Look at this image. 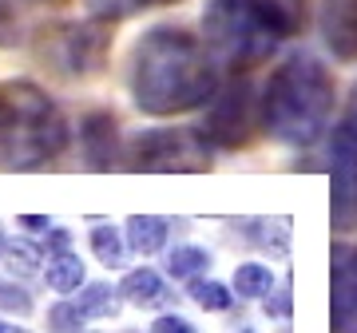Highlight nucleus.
<instances>
[{
  "mask_svg": "<svg viewBox=\"0 0 357 333\" xmlns=\"http://www.w3.org/2000/svg\"><path fill=\"white\" fill-rule=\"evenodd\" d=\"M128 91L143 116H183L218 95V60L195 32L155 24L131 44Z\"/></svg>",
  "mask_w": 357,
  "mask_h": 333,
  "instance_id": "obj_1",
  "label": "nucleus"
},
{
  "mask_svg": "<svg viewBox=\"0 0 357 333\" xmlns=\"http://www.w3.org/2000/svg\"><path fill=\"white\" fill-rule=\"evenodd\" d=\"M333 107H337L333 72L314 52H290L262 88L258 119L286 147H310L330 131Z\"/></svg>",
  "mask_w": 357,
  "mask_h": 333,
  "instance_id": "obj_2",
  "label": "nucleus"
},
{
  "mask_svg": "<svg viewBox=\"0 0 357 333\" xmlns=\"http://www.w3.org/2000/svg\"><path fill=\"white\" fill-rule=\"evenodd\" d=\"M68 147L60 103L32 79H0V171H36Z\"/></svg>",
  "mask_w": 357,
  "mask_h": 333,
  "instance_id": "obj_3",
  "label": "nucleus"
},
{
  "mask_svg": "<svg viewBox=\"0 0 357 333\" xmlns=\"http://www.w3.org/2000/svg\"><path fill=\"white\" fill-rule=\"evenodd\" d=\"M294 16L278 0H206L203 44L222 68L250 72L290 40Z\"/></svg>",
  "mask_w": 357,
  "mask_h": 333,
  "instance_id": "obj_4",
  "label": "nucleus"
},
{
  "mask_svg": "<svg viewBox=\"0 0 357 333\" xmlns=\"http://www.w3.org/2000/svg\"><path fill=\"white\" fill-rule=\"evenodd\" d=\"M119 163L128 171H206L211 143L206 135L187 127H155L128 139V147L119 151Z\"/></svg>",
  "mask_w": 357,
  "mask_h": 333,
  "instance_id": "obj_5",
  "label": "nucleus"
},
{
  "mask_svg": "<svg viewBox=\"0 0 357 333\" xmlns=\"http://www.w3.org/2000/svg\"><path fill=\"white\" fill-rule=\"evenodd\" d=\"M330 218L333 231H357V84L330 135Z\"/></svg>",
  "mask_w": 357,
  "mask_h": 333,
  "instance_id": "obj_6",
  "label": "nucleus"
},
{
  "mask_svg": "<svg viewBox=\"0 0 357 333\" xmlns=\"http://www.w3.org/2000/svg\"><path fill=\"white\" fill-rule=\"evenodd\" d=\"M255 116H258V103L250 95L246 84H234L218 95V103L211 107V116L203 123V135L206 143H215V147H243L250 139V131H255Z\"/></svg>",
  "mask_w": 357,
  "mask_h": 333,
  "instance_id": "obj_7",
  "label": "nucleus"
},
{
  "mask_svg": "<svg viewBox=\"0 0 357 333\" xmlns=\"http://www.w3.org/2000/svg\"><path fill=\"white\" fill-rule=\"evenodd\" d=\"M330 325L333 333H357V246L333 242L330 250Z\"/></svg>",
  "mask_w": 357,
  "mask_h": 333,
  "instance_id": "obj_8",
  "label": "nucleus"
},
{
  "mask_svg": "<svg viewBox=\"0 0 357 333\" xmlns=\"http://www.w3.org/2000/svg\"><path fill=\"white\" fill-rule=\"evenodd\" d=\"M318 32L321 44L333 52V60L357 64V0H321Z\"/></svg>",
  "mask_w": 357,
  "mask_h": 333,
  "instance_id": "obj_9",
  "label": "nucleus"
},
{
  "mask_svg": "<svg viewBox=\"0 0 357 333\" xmlns=\"http://www.w3.org/2000/svg\"><path fill=\"white\" fill-rule=\"evenodd\" d=\"M79 143H84V159L96 171H107L112 163H119V139H115V119L107 111H91L79 123Z\"/></svg>",
  "mask_w": 357,
  "mask_h": 333,
  "instance_id": "obj_10",
  "label": "nucleus"
},
{
  "mask_svg": "<svg viewBox=\"0 0 357 333\" xmlns=\"http://www.w3.org/2000/svg\"><path fill=\"white\" fill-rule=\"evenodd\" d=\"M119 294H123V302H131V306H163L167 297H171L167 294V282L151 266L128 270L123 282H119Z\"/></svg>",
  "mask_w": 357,
  "mask_h": 333,
  "instance_id": "obj_11",
  "label": "nucleus"
},
{
  "mask_svg": "<svg viewBox=\"0 0 357 333\" xmlns=\"http://www.w3.org/2000/svg\"><path fill=\"white\" fill-rule=\"evenodd\" d=\"M128 246L135 254H159L167 246V218L131 215L128 218Z\"/></svg>",
  "mask_w": 357,
  "mask_h": 333,
  "instance_id": "obj_12",
  "label": "nucleus"
},
{
  "mask_svg": "<svg viewBox=\"0 0 357 333\" xmlns=\"http://www.w3.org/2000/svg\"><path fill=\"white\" fill-rule=\"evenodd\" d=\"M44 278H48V286L56 290V294H72V290L84 286V262H79V254H72V250H64V254H48Z\"/></svg>",
  "mask_w": 357,
  "mask_h": 333,
  "instance_id": "obj_13",
  "label": "nucleus"
},
{
  "mask_svg": "<svg viewBox=\"0 0 357 333\" xmlns=\"http://www.w3.org/2000/svg\"><path fill=\"white\" fill-rule=\"evenodd\" d=\"M119 302H123V294L119 290H112V286L103 282H88L84 290H79V313L84 318H112L115 309H119Z\"/></svg>",
  "mask_w": 357,
  "mask_h": 333,
  "instance_id": "obj_14",
  "label": "nucleus"
},
{
  "mask_svg": "<svg viewBox=\"0 0 357 333\" xmlns=\"http://www.w3.org/2000/svg\"><path fill=\"white\" fill-rule=\"evenodd\" d=\"M88 242H91V254L100 258L103 266H123V258H128V238L115 231V226H91L88 234Z\"/></svg>",
  "mask_w": 357,
  "mask_h": 333,
  "instance_id": "obj_15",
  "label": "nucleus"
},
{
  "mask_svg": "<svg viewBox=\"0 0 357 333\" xmlns=\"http://www.w3.org/2000/svg\"><path fill=\"white\" fill-rule=\"evenodd\" d=\"M274 290V270L262 262H243L234 270V294L238 297H266Z\"/></svg>",
  "mask_w": 357,
  "mask_h": 333,
  "instance_id": "obj_16",
  "label": "nucleus"
},
{
  "mask_svg": "<svg viewBox=\"0 0 357 333\" xmlns=\"http://www.w3.org/2000/svg\"><path fill=\"white\" fill-rule=\"evenodd\" d=\"M206 266H211V254H206L203 246H175L171 258H167L171 278H187V282H195L199 274H206Z\"/></svg>",
  "mask_w": 357,
  "mask_h": 333,
  "instance_id": "obj_17",
  "label": "nucleus"
},
{
  "mask_svg": "<svg viewBox=\"0 0 357 333\" xmlns=\"http://www.w3.org/2000/svg\"><path fill=\"white\" fill-rule=\"evenodd\" d=\"M191 302L199 309H206V313H222V309L234 306V294H230V286L215 282V278H195L191 282Z\"/></svg>",
  "mask_w": 357,
  "mask_h": 333,
  "instance_id": "obj_18",
  "label": "nucleus"
},
{
  "mask_svg": "<svg viewBox=\"0 0 357 333\" xmlns=\"http://www.w3.org/2000/svg\"><path fill=\"white\" fill-rule=\"evenodd\" d=\"M151 4H163V0H88V13L96 20H123V16H135L143 8H151Z\"/></svg>",
  "mask_w": 357,
  "mask_h": 333,
  "instance_id": "obj_19",
  "label": "nucleus"
},
{
  "mask_svg": "<svg viewBox=\"0 0 357 333\" xmlns=\"http://www.w3.org/2000/svg\"><path fill=\"white\" fill-rule=\"evenodd\" d=\"M0 309L16 313V318H28L32 313V294L20 282H13V278H0Z\"/></svg>",
  "mask_w": 357,
  "mask_h": 333,
  "instance_id": "obj_20",
  "label": "nucleus"
},
{
  "mask_svg": "<svg viewBox=\"0 0 357 333\" xmlns=\"http://www.w3.org/2000/svg\"><path fill=\"white\" fill-rule=\"evenodd\" d=\"M40 262H44V254H40V246L24 242V238L8 246V270H13V274H20V278H28V274H36V270H40Z\"/></svg>",
  "mask_w": 357,
  "mask_h": 333,
  "instance_id": "obj_21",
  "label": "nucleus"
},
{
  "mask_svg": "<svg viewBox=\"0 0 357 333\" xmlns=\"http://www.w3.org/2000/svg\"><path fill=\"white\" fill-rule=\"evenodd\" d=\"M48 330L52 333H79L84 330V313H79L76 302H60V306L48 309Z\"/></svg>",
  "mask_w": 357,
  "mask_h": 333,
  "instance_id": "obj_22",
  "label": "nucleus"
},
{
  "mask_svg": "<svg viewBox=\"0 0 357 333\" xmlns=\"http://www.w3.org/2000/svg\"><path fill=\"white\" fill-rule=\"evenodd\" d=\"M147 333H195V325L178 313H163V318H155V325Z\"/></svg>",
  "mask_w": 357,
  "mask_h": 333,
  "instance_id": "obj_23",
  "label": "nucleus"
},
{
  "mask_svg": "<svg viewBox=\"0 0 357 333\" xmlns=\"http://www.w3.org/2000/svg\"><path fill=\"white\" fill-rule=\"evenodd\" d=\"M64 250H72V231L52 226V231H48V254H64Z\"/></svg>",
  "mask_w": 357,
  "mask_h": 333,
  "instance_id": "obj_24",
  "label": "nucleus"
},
{
  "mask_svg": "<svg viewBox=\"0 0 357 333\" xmlns=\"http://www.w3.org/2000/svg\"><path fill=\"white\" fill-rule=\"evenodd\" d=\"M266 313H274V318H290V290H278V297L266 302Z\"/></svg>",
  "mask_w": 357,
  "mask_h": 333,
  "instance_id": "obj_25",
  "label": "nucleus"
},
{
  "mask_svg": "<svg viewBox=\"0 0 357 333\" xmlns=\"http://www.w3.org/2000/svg\"><path fill=\"white\" fill-rule=\"evenodd\" d=\"M20 226H28V231H44V226H48V218H40V215H20Z\"/></svg>",
  "mask_w": 357,
  "mask_h": 333,
  "instance_id": "obj_26",
  "label": "nucleus"
},
{
  "mask_svg": "<svg viewBox=\"0 0 357 333\" xmlns=\"http://www.w3.org/2000/svg\"><path fill=\"white\" fill-rule=\"evenodd\" d=\"M4 250H8V238H4V226H0V254H4Z\"/></svg>",
  "mask_w": 357,
  "mask_h": 333,
  "instance_id": "obj_27",
  "label": "nucleus"
},
{
  "mask_svg": "<svg viewBox=\"0 0 357 333\" xmlns=\"http://www.w3.org/2000/svg\"><path fill=\"white\" fill-rule=\"evenodd\" d=\"M4 333H28V330H24V325H8Z\"/></svg>",
  "mask_w": 357,
  "mask_h": 333,
  "instance_id": "obj_28",
  "label": "nucleus"
},
{
  "mask_svg": "<svg viewBox=\"0 0 357 333\" xmlns=\"http://www.w3.org/2000/svg\"><path fill=\"white\" fill-rule=\"evenodd\" d=\"M4 330H8V325H4V321H0V333H4Z\"/></svg>",
  "mask_w": 357,
  "mask_h": 333,
  "instance_id": "obj_29",
  "label": "nucleus"
},
{
  "mask_svg": "<svg viewBox=\"0 0 357 333\" xmlns=\"http://www.w3.org/2000/svg\"><path fill=\"white\" fill-rule=\"evenodd\" d=\"M238 333H255V330H238Z\"/></svg>",
  "mask_w": 357,
  "mask_h": 333,
  "instance_id": "obj_30",
  "label": "nucleus"
}]
</instances>
